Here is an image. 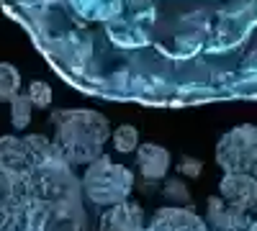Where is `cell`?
I'll return each instance as SVG.
<instances>
[{
	"mask_svg": "<svg viewBox=\"0 0 257 231\" xmlns=\"http://www.w3.org/2000/svg\"><path fill=\"white\" fill-rule=\"evenodd\" d=\"M0 231H90L80 177L52 139L0 136Z\"/></svg>",
	"mask_w": 257,
	"mask_h": 231,
	"instance_id": "2",
	"label": "cell"
},
{
	"mask_svg": "<svg viewBox=\"0 0 257 231\" xmlns=\"http://www.w3.org/2000/svg\"><path fill=\"white\" fill-rule=\"evenodd\" d=\"M82 95L147 108L257 100V0H0Z\"/></svg>",
	"mask_w": 257,
	"mask_h": 231,
	"instance_id": "1",
	"label": "cell"
},
{
	"mask_svg": "<svg viewBox=\"0 0 257 231\" xmlns=\"http://www.w3.org/2000/svg\"><path fill=\"white\" fill-rule=\"evenodd\" d=\"M216 162L224 172H244L257 177V126L242 123L226 131L216 144Z\"/></svg>",
	"mask_w": 257,
	"mask_h": 231,
	"instance_id": "5",
	"label": "cell"
},
{
	"mask_svg": "<svg viewBox=\"0 0 257 231\" xmlns=\"http://www.w3.org/2000/svg\"><path fill=\"white\" fill-rule=\"evenodd\" d=\"M244 231H257V221H252V223H249V226H247Z\"/></svg>",
	"mask_w": 257,
	"mask_h": 231,
	"instance_id": "17",
	"label": "cell"
},
{
	"mask_svg": "<svg viewBox=\"0 0 257 231\" xmlns=\"http://www.w3.org/2000/svg\"><path fill=\"white\" fill-rule=\"evenodd\" d=\"M111 141H113V149L121 152V154H132L139 149V131L134 129L132 123H123L111 134Z\"/></svg>",
	"mask_w": 257,
	"mask_h": 231,
	"instance_id": "13",
	"label": "cell"
},
{
	"mask_svg": "<svg viewBox=\"0 0 257 231\" xmlns=\"http://www.w3.org/2000/svg\"><path fill=\"white\" fill-rule=\"evenodd\" d=\"M98 231H144V211L134 200H123L118 205H111L100 216Z\"/></svg>",
	"mask_w": 257,
	"mask_h": 231,
	"instance_id": "10",
	"label": "cell"
},
{
	"mask_svg": "<svg viewBox=\"0 0 257 231\" xmlns=\"http://www.w3.org/2000/svg\"><path fill=\"white\" fill-rule=\"evenodd\" d=\"M26 95H29L34 108H44L47 111L52 106V88L47 85L44 80H34L31 85H29V90H26Z\"/></svg>",
	"mask_w": 257,
	"mask_h": 231,
	"instance_id": "15",
	"label": "cell"
},
{
	"mask_svg": "<svg viewBox=\"0 0 257 231\" xmlns=\"http://www.w3.org/2000/svg\"><path fill=\"white\" fill-rule=\"evenodd\" d=\"M80 187L85 200H90L93 205L111 208L128 200L134 190V172L103 154L88 164V170L80 177Z\"/></svg>",
	"mask_w": 257,
	"mask_h": 231,
	"instance_id": "4",
	"label": "cell"
},
{
	"mask_svg": "<svg viewBox=\"0 0 257 231\" xmlns=\"http://www.w3.org/2000/svg\"><path fill=\"white\" fill-rule=\"evenodd\" d=\"M221 198L247 213H257V177L244 172H226L219 182Z\"/></svg>",
	"mask_w": 257,
	"mask_h": 231,
	"instance_id": "6",
	"label": "cell"
},
{
	"mask_svg": "<svg viewBox=\"0 0 257 231\" xmlns=\"http://www.w3.org/2000/svg\"><path fill=\"white\" fill-rule=\"evenodd\" d=\"M31 116H34V106H31L29 95L21 93L18 98H13V103H11V126H13V129H16V131L29 129Z\"/></svg>",
	"mask_w": 257,
	"mask_h": 231,
	"instance_id": "12",
	"label": "cell"
},
{
	"mask_svg": "<svg viewBox=\"0 0 257 231\" xmlns=\"http://www.w3.org/2000/svg\"><path fill=\"white\" fill-rule=\"evenodd\" d=\"M144 231H208V226L201 216L193 213V205L190 208L170 205L160 208L155 218L149 221V226H144Z\"/></svg>",
	"mask_w": 257,
	"mask_h": 231,
	"instance_id": "7",
	"label": "cell"
},
{
	"mask_svg": "<svg viewBox=\"0 0 257 231\" xmlns=\"http://www.w3.org/2000/svg\"><path fill=\"white\" fill-rule=\"evenodd\" d=\"M201 170H203V162L201 159H196V157H183L180 162H178V172L183 175V177H201Z\"/></svg>",
	"mask_w": 257,
	"mask_h": 231,
	"instance_id": "16",
	"label": "cell"
},
{
	"mask_svg": "<svg viewBox=\"0 0 257 231\" xmlns=\"http://www.w3.org/2000/svg\"><path fill=\"white\" fill-rule=\"evenodd\" d=\"M208 211H206V223L213 231H244L252 221L249 213L242 211L237 205H229L221 195H213L208 198Z\"/></svg>",
	"mask_w": 257,
	"mask_h": 231,
	"instance_id": "8",
	"label": "cell"
},
{
	"mask_svg": "<svg viewBox=\"0 0 257 231\" xmlns=\"http://www.w3.org/2000/svg\"><path fill=\"white\" fill-rule=\"evenodd\" d=\"M137 167H139V175L142 180L149 185V182H160L167 177L170 172V152L160 144H139L137 149Z\"/></svg>",
	"mask_w": 257,
	"mask_h": 231,
	"instance_id": "9",
	"label": "cell"
},
{
	"mask_svg": "<svg viewBox=\"0 0 257 231\" xmlns=\"http://www.w3.org/2000/svg\"><path fill=\"white\" fill-rule=\"evenodd\" d=\"M52 144L72 167H88L103 157V146L111 136L108 118L88 108H59L52 111Z\"/></svg>",
	"mask_w": 257,
	"mask_h": 231,
	"instance_id": "3",
	"label": "cell"
},
{
	"mask_svg": "<svg viewBox=\"0 0 257 231\" xmlns=\"http://www.w3.org/2000/svg\"><path fill=\"white\" fill-rule=\"evenodd\" d=\"M21 95V72L11 62H0V103H13Z\"/></svg>",
	"mask_w": 257,
	"mask_h": 231,
	"instance_id": "11",
	"label": "cell"
},
{
	"mask_svg": "<svg viewBox=\"0 0 257 231\" xmlns=\"http://www.w3.org/2000/svg\"><path fill=\"white\" fill-rule=\"evenodd\" d=\"M162 195H165V200H167L170 205H178V208H188V205H193V203H190V193H188V187H185V182H183L180 177H170V180H165V185H162Z\"/></svg>",
	"mask_w": 257,
	"mask_h": 231,
	"instance_id": "14",
	"label": "cell"
}]
</instances>
